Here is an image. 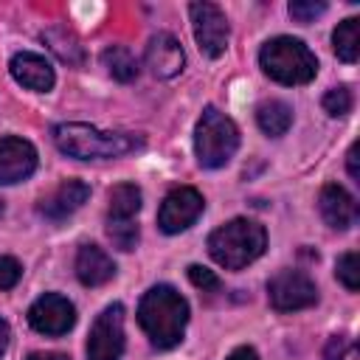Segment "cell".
I'll return each mask as SVG.
<instances>
[{"mask_svg":"<svg viewBox=\"0 0 360 360\" xmlns=\"http://www.w3.org/2000/svg\"><path fill=\"white\" fill-rule=\"evenodd\" d=\"M262 70L281 84H307L318 73L315 53L295 37H273L259 53Z\"/></svg>","mask_w":360,"mask_h":360,"instance_id":"cell-4","label":"cell"},{"mask_svg":"<svg viewBox=\"0 0 360 360\" xmlns=\"http://www.w3.org/2000/svg\"><path fill=\"white\" fill-rule=\"evenodd\" d=\"M22 276V267L11 256H0V290H11Z\"/></svg>","mask_w":360,"mask_h":360,"instance_id":"cell-27","label":"cell"},{"mask_svg":"<svg viewBox=\"0 0 360 360\" xmlns=\"http://www.w3.org/2000/svg\"><path fill=\"white\" fill-rule=\"evenodd\" d=\"M8 70H11L17 84H22L34 93H48L53 87V68L39 53H31V51L14 53L8 62Z\"/></svg>","mask_w":360,"mask_h":360,"instance_id":"cell-14","label":"cell"},{"mask_svg":"<svg viewBox=\"0 0 360 360\" xmlns=\"http://www.w3.org/2000/svg\"><path fill=\"white\" fill-rule=\"evenodd\" d=\"M225 360H259V354H256L250 346H239V349H233Z\"/></svg>","mask_w":360,"mask_h":360,"instance_id":"cell-30","label":"cell"},{"mask_svg":"<svg viewBox=\"0 0 360 360\" xmlns=\"http://www.w3.org/2000/svg\"><path fill=\"white\" fill-rule=\"evenodd\" d=\"M141 211V188L135 183H118L110 188V214L107 219H135Z\"/></svg>","mask_w":360,"mask_h":360,"instance_id":"cell-19","label":"cell"},{"mask_svg":"<svg viewBox=\"0 0 360 360\" xmlns=\"http://www.w3.org/2000/svg\"><path fill=\"white\" fill-rule=\"evenodd\" d=\"M146 65L158 79H172L183 70L186 56L180 42L172 34H155L146 45Z\"/></svg>","mask_w":360,"mask_h":360,"instance_id":"cell-15","label":"cell"},{"mask_svg":"<svg viewBox=\"0 0 360 360\" xmlns=\"http://www.w3.org/2000/svg\"><path fill=\"white\" fill-rule=\"evenodd\" d=\"M202 208H205V200L197 188H191V186L172 188L160 202L158 225H160L163 233H180V231H186L188 225L197 222Z\"/></svg>","mask_w":360,"mask_h":360,"instance_id":"cell-9","label":"cell"},{"mask_svg":"<svg viewBox=\"0 0 360 360\" xmlns=\"http://www.w3.org/2000/svg\"><path fill=\"white\" fill-rule=\"evenodd\" d=\"M323 11H326V6L315 3V0H295V3H290V17L298 20V22H312Z\"/></svg>","mask_w":360,"mask_h":360,"instance_id":"cell-25","label":"cell"},{"mask_svg":"<svg viewBox=\"0 0 360 360\" xmlns=\"http://www.w3.org/2000/svg\"><path fill=\"white\" fill-rule=\"evenodd\" d=\"M267 298L270 307L278 312H298L318 301V287L307 273L287 267L267 281Z\"/></svg>","mask_w":360,"mask_h":360,"instance_id":"cell-6","label":"cell"},{"mask_svg":"<svg viewBox=\"0 0 360 360\" xmlns=\"http://www.w3.org/2000/svg\"><path fill=\"white\" fill-rule=\"evenodd\" d=\"M318 208H321L323 222L329 228H335V231H346V228H352L357 222V202L340 183H326L321 188Z\"/></svg>","mask_w":360,"mask_h":360,"instance_id":"cell-13","label":"cell"},{"mask_svg":"<svg viewBox=\"0 0 360 360\" xmlns=\"http://www.w3.org/2000/svg\"><path fill=\"white\" fill-rule=\"evenodd\" d=\"M256 121H259V127H262L264 135L278 138V135H284V132L290 129V124H292V110H290L284 101L270 98V101H262V104H259Z\"/></svg>","mask_w":360,"mask_h":360,"instance_id":"cell-18","label":"cell"},{"mask_svg":"<svg viewBox=\"0 0 360 360\" xmlns=\"http://www.w3.org/2000/svg\"><path fill=\"white\" fill-rule=\"evenodd\" d=\"M323 110L332 115V118H343V115H349L352 112V104H354V98H352V90L349 87H343V84H338V87H332L326 96H323Z\"/></svg>","mask_w":360,"mask_h":360,"instance_id":"cell-24","label":"cell"},{"mask_svg":"<svg viewBox=\"0 0 360 360\" xmlns=\"http://www.w3.org/2000/svg\"><path fill=\"white\" fill-rule=\"evenodd\" d=\"M28 323L39 332V335H51V338H59L65 332L73 329L76 323V309L73 304L65 298V295H56V292H45L39 295L31 309H28Z\"/></svg>","mask_w":360,"mask_h":360,"instance_id":"cell-10","label":"cell"},{"mask_svg":"<svg viewBox=\"0 0 360 360\" xmlns=\"http://www.w3.org/2000/svg\"><path fill=\"white\" fill-rule=\"evenodd\" d=\"M87 197H90V186L87 183H82V180H65V183H59L53 191H48L39 200L37 211L45 219H51V222H62L70 214H76L87 202Z\"/></svg>","mask_w":360,"mask_h":360,"instance_id":"cell-12","label":"cell"},{"mask_svg":"<svg viewBox=\"0 0 360 360\" xmlns=\"http://www.w3.org/2000/svg\"><path fill=\"white\" fill-rule=\"evenodd\" d=\"M101 62H104V68L110 70V76L118 79V82H132V79L138 76V59H135L132 51L124 48V45H110V48H104Z\"/></svg>","mask_w":360,"mask_h":360,"instance_id":"cell-21","label":"cell"},{"mask_svg":"<svg viewBox=\"0 0 360 360\" xmlns=\"http://www.w3.org/2000/svg\"><path fill=\"white\" fill-rule=\"evenodd\" d=\"M138 323L158 349H172L183 340L188 323V304L174 287L158 284L146 290V295L141 298Z\"/></svg>","mask_w":360,"mask_h":360,"instance_id":"cell-2","label":"cell"},{"mask_svg":"<svg viewBox=\"0 0 360 360\" xmlns=\"http://www.w3.org/2000/svg\"><path fill=\"white\" fill-rule=\"evenodd\" d=\"M236 149H239L236 124L225 112H219L217 107H205V112L200 115L197 129H194L197 163L205 169H219L233 158Z\"/></svg>","mask_w":360,"mask_h":360,"instance_id":"cell-5","label":"cell"},{"mask_svg":"<svg viewBox=\"0 0 360 360\" xmlns=\"http://www.w3.org/2000/svg\"><path fill=\"white\" fill-rule=\"evenodd\" d=\"M357 152H360V143H352L349 155H346V166H349V174L354 180H360V166H357Z\"/></svg>","mask_w":360,"mask_h":360,"instance_id":"cell-29","label":"cell"},{"mask_svg":"<svg viewBox=\"0 0 360 360\" xmlns=\"http://www.w3.org/2000/svg\"><path fill=\"white\" fill-rule=\"evenodd\" d=\"M115 276L112 259L98 245H82L76 253V278L84 287H101Z\"/></svg>","mask_w":360,"mask_h":360,"instance_id":"cell-16","label":"cell"},{"mask_svg":"<svg viewBox=\"0 0 360 360\" xmlns=\"http://www.w3.org/2000/svg\"><path fill=\"white\" fill-rule=\"evenodd\" d=\"M335 273H338V281H340L349 292H357V290H360V259H357L354 250H349V253H343V256L338 259Z\"/></svg>","mask_w":360,"mask_h":360,"instance_id":"cell-23","label":"cell"},{"mask_svg":"<svg viewBox=\"0 0 360 360\" xmlns=\"http://www.w3.org/2000/svg\"><path fill=\"white\" fill-rule=\"evenodd\" d=\"M53 143L59 152L76 160H107V158H121L129 152H138L143 146V138L135 132H107L96 129L90 124H56L51 129Z\"/></svg>","mask_w":360,"mask_h":360,"instance_id":"cell-1","label":"cell"},{"mask_svg":"<svg viewBox=\"0 0 360 360\" xmlns=\"http://www.w3.org/2000/svg\"><path fill=\"white\" fill-rule=\"evenodd\" d=\"M8 338H11V332H8V323L0 318V354L6 352V346H8Z\"/></svg>","mask_w":360,"mask_h":360,"instance_id":"cell-32","label":"cell"},{"mask_svg":"<svg viewBox=\"0 0 360 360\" xmlns=\"http://www.w3.org/2000/svg\"><path fill=\"white\" fill-rule=\"evenodd\" d=\"M332 48H335V53H338V59H343V62H357V56H360V20L357 17H349V20H343L338 28H335V34H332Z\"/></svg>","mask_w":360,"mask_h":360,"instance_id":"cell-20","label":"cell"},{"mask_svg":"<svg viewBox=\"0 0 360 360\" xmlns=\"http://www.w3.org/2000/svg\"><path fill=\"white\" fill-rule=\"evenodd\" d=\"M267 248V233L253 219H231L208 236V253L225 270H242Z\"/></svg>","mask_w":360,"mask_h":360,"instance_id":"cell-3","label":"cell"},{"mask_svg":"<svg viewBox=\"0 0 360 360\" xmlns=\"http://www.w3.org/2000/svg\"><path fill=\"white\" fill-rule=\"evenodd\" d=\"M349 349H352L349 338L335 335V338H329V343H326V349H323V360H346Z\"/></svg>","mask_w":360,"mask_h":360,"instance_id":"cell-28","label":"cell"},{"mask_svg":"<svg viewBox=\"0 0 360 360\" xmlns=\"http://www.w3.org/2000/svg\"><path fill=\"white\" fill-rule=\"evenodd\" d=\"M25 360H68V354H59V352H31Z\"/></svg>","mask_w":360,"mask_h":360,"instance_id":"cell-31","label":"cell"},{"mask_svg":"<svg viewBox=\"0 0 360 360\" xmlns=\"http://www.w3.org/2000/svg\"><path fill=\"white\" fill-rule=\"evenodd\" d=\"M0 217H3V200H0Z\"/></svg>","mask_w":360,"mask_h":360,"instance_id":"cell-33","label":"cell"},{"mask_svg":"<svg viewBox=\"0 0 360 360\" xmlns=\"http://www.w3.org/2000/svg\"><path fill=\"white\" fill-rule=\"evenodd\" d=\"M107 236L112 239V245L124 253L135 250L138 239H141V231H138V222L135 219H107Z\"/></svg>","mask_w":360,"mask_h":360,"instance_id":"cell-22","label":"cell"},{"mask_svg":"<svg viewBox=\"0 0 360 360\" xmlns=\"http://www.w3.org/2000/svg\"><path fill=\"white\" fill-rule=\"evenodd\" d=\"M188 278L194 287H200L202 292H214L219 290V278L214 276V270L202 267V264H188Z\"/></svg>","mask_w":360,"mask_h":360,"instance_id":"cell-26","label":"cell"},{"mask_svg":"<svg viewBox=\"0 0 360 360\" xmlns=\"http://www.w3.org/2000/svg\"><path fill=\"white\" fill-rule=\"evenodd\" d=\"M188 14H191L197 48H200L205 56H211V59L219 56V53H225L228 37H231L225 11H222L219 6H214V3H191V6H188Z\"/></svg>","mask_w":360,"mask_h":360,"instance_id":"cell-8","label":"cell"},{"mask_svg":"<svg viewBox=\"0 0 360 360\" xmlns=\"http://www.w3.org/2000/svg\"><path fill=\"white\" fill-rule=\"evenodd\" d=\"M124 354V307L110 304L90 329L87 360H121Z\"/></svg>","mask_w":360,"mask_h":360,"instance_id":"cell-7","label":"cell"},{"mask_svg":"<svg viewBox=\"0 0 360 360\" xmlns=\"http://www.w3.org/2000/svg\"><path fill=\"white\" fill-rule=\"evenodd\" d=\"M42 42L53 51V56L70 68L84 65V45L68 25H51L42 31Z\"/></svg>","mask_w":360,"mask_h":360,"instance_id":"cell-17","label":"cell"},{"mask_svg":"<svg viewBox=\"0 0 360 360\" xmlns=\"http://www.w3.org/2000/svg\"><path fill=\"white\" fill-rule=\"evenodd\" d=\"M37 169V149L17 135H8L0 141V186L20 183L31 177Z\"/></svg>","mask_w":360,"mask_h":360,"instance_id":"cell-11","label":"cell"}]
</instances>
